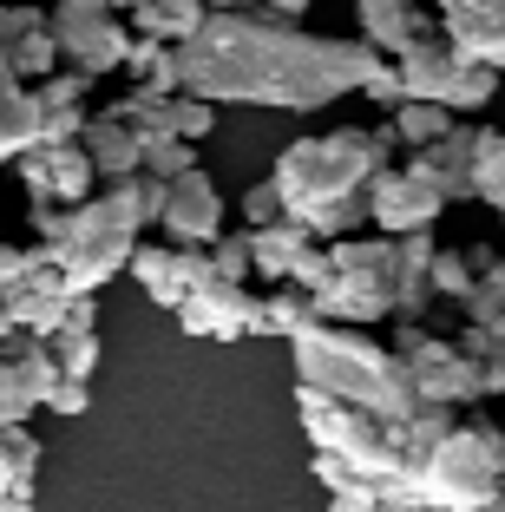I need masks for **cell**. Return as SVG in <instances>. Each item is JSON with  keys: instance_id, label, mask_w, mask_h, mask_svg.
Instances as JSON below:
<instances>
[{"instance_id": "obj_28", "label": "cell", "mask_w": 505, "mask_h": 512, "mask_svg": "<svg viewBox=\"0 0 505 512\" xmlns=\"http://www.w3.org/2000/svg\"><path fill=\"white\" fill-rule=\"evenodd\" d=\"M460 125V112L453 106H433V99H401V106L387 112V132L401 138L407 151H420V145H433V138H446Z\"/></svg>"}, {"instance_id": "obj_26", "label": "cell", "mask_w": 505, "mask_h": 512, "mask_svg": "<svg viewBox=\"0 0 505 512\" xmlns=\"http://www.w3.org/2000/svg\"><path fill=\"white\" fill-rule=\"evenodd\" d=\"M499 263V250H486V243H460V250H440L433 256V296H453L466 302L479 289V276Z\"/></svg>"}, {"instance_id": "obj_17", "label": "cell", "mask_w": 505, "mask_h": 512, "mask_svg": "<svg viewBox=\"0 0 505 512\" xmlns=\"http://www.w3.org/2000/svg\"><path fill=\"white\" fill-rule=\"evenodd\" d=\"M433 7H440V33L466 60L505 73V0H433Z\"/></svg>"}, {"instance_id": "obj_3", "label": "cell", "mask_w": 505, "mask_h": 512, "mask_svg": "<svg viewBox=\"0 0 505 512\" xmlns=\"http://www.w3.org/2000/svg\"><path fill=\"white\" fill-rule=\"evenodd\" d=\"M433 230H414V237H342L328 243V276L315 289V309L322 322H355V329H374V322H420L433 302Z\"/></svg>"}, {"instance_id": "obj_38", "label": "cell", "mask_w": 505, "mask_h": 512, "mask_svg": "<svg viewBox=\"0 0 505 512\" xmlns=\"http://www.w3.org/2000/svg\"><path fill=\"white\" fill-rule=\"evenodd\" d=\"M46 407H53L60 421H79V414L92 407V381H73V375H66L60 388H53V401H46Z\"/></svg>"}, {"instance_id": "obj_29", "label": "cell", "mask_w": 505, "mask_h": 512, "mask_svg": "<svg viewBox=\"0 0 505 512\" xmlns=\"http://www.w3.org/2000/svg\"><path fill=\"white\" fill-rule=\"evenodd\" d=\"M473 197L505 211V132L499 125H479V145H473Z\"/></svg>"}, {"instance_id": "obj_39", "label": "cell", "mask_w": 505, "mask_h": 512, "mask_svg": "<svg viewBox=\"0 0 505 512\" xmlns=\"http://www.w3.org/2000/svg\"><path fill=\"white\" fill-rule=\"evenodd\" d=\"M361 92H368V99H374L381 112H394V106L407 99V86H401V73H394V60H381V73H374V79H368Z\"/></svg>"}, {"instance_id": "obj_12", "label": "cell", "mask_w": 505, "mask_h": 512, "mask_svg": "<svg viewBox=\"0 0 505 512\" xmlns=\"http://www.w3.org/2000/svg\"><path fill=\"white\" fill-rule=\"evenodd\" d=\"M256 309H263V296H256L250 283L210 276V283L178 309V329L197 335V342H243V335H256Z\"/></svg>"}, {"instance_id": "obj_24", "label": "cell", "mask_w": 505, "mask_h": 512, "mask_svg": "<svg viewBox=\"0 0 505 512\" xmlns=\"http://www.w3.org/2000/svg\"><path fill=\"white\" fill-rule=\"evenodd\" d=\"M204 20H210L204 0H145V7L132 14V33H151V40L184 46V40H197V33H204Z\"/></svg>"}, {"instance_id": "obj_21", "label": "cell", "mask_w": 505, "mask_h": 512, "mask_svg": "<svg viewBox=\"0 0 505 512\" xmlns=\"http://www.w3.org/2000/svg\"><path fill=\"white\" fill-rule=\"evenodd\" d=\"M40 434L0 421V512H33V480H40Z\"/></svg>"}, {"instance_id": "obj_9", "label": "cell", "mask_w": 505, "mask_h": 512, "mask_svg": "<svg viewBox=\"0 0 505 512\" xmlns=\"http://www.w3.org/2000/svg\"><path fill=\"white\" fill-rule=\"evenodd\" d=\"M60 381L66 375H60V362H53V342H40V335H14V342L0 348V421L27 427L33 414L53 401Z\"/></svg>"}, {"instance_id": "obj_44", "label": "cell", "mask_w": 505, "mask_h": 512, "mask_svg": "<svg viewBox=\"0 0 505 512\" xmlns=\"http://www.w3.org/2000/svg\"><path fill=\"white\" fill-rule=\"evenodd\" d=\"M486 512H505V493H499V499H492V506H486Z\"/></svg>"}, {"instance_id": "obj_20", "label": "cell", "mask_w": 505, "mask_h": 512, "mask_svg": "<svg viewBox=\"0 0 505 512\" xmlns=\"http://www.w3.org/2000/svg\"><path fill=\"white\" fill-rule=\"evenodd\" d=\"M361 40L374 46V53H401V46H414L420 33H440V20L427 14V7H414V0H361Z\"/></svg>"}, {"instance_id": "obj_31", "label": "cell", "mask_w": 505, "mask_h": 512, "mask_svg": "<svg viewBox=\"0 0 505 512\" xmlns=\"http://www.w3.org/2000/svg\"><path fill=\"white\" fill-rule=\"evenodd\" d=\"M99 329H60L53 335V362H60V375L73 381H92V368H99Z\"/></svg>"}, {"instance_id": "obj_19", "label": "cell", "mask_w": 505, "mask_h": 512, "mask_svg": "<svg viewBox=\"0 0 505 512\" xmlns=\"http://www.w3.org/2000/svg\"><path fill=\"white\" fill-rule=\"evenodd\" d=\"M79 145H86L92 171H99L105 184H112V178H138V171H145V138H138L125 119H112V112H92L86 132H79Z\"/></svg>"}, {"instance_id": "obj_36", "label": "cell", "mask_w": 505, "mask_h": 512, "mask_svg": "<svg viewBox=\"0 0 505 512\" xmlns=\"http://www.w3.org/2000/svg\"><path fill=\"white\" fill-rule=\"evenodd\" d=\"M243 230H263V224H283V191H276V178H263V184H250V191H243Z\"/></svg>"}, {"instance_id": "obj_11", "label": "cell", "mask_w": 505, "mask_h": 512, "mask_svg": "<svg viewBox=\"0 0 505 512\" xmlns=\"http://www.w3.org/2000/svg\"><path fill=\"white\" fill-rule=\"evenodd\" d=\"M132 276L158 309L178 316L184 302L210 283V250H191V243H138L132 250Z\"/></svg>"}, {"instance_id": "obj_37", "label": "cell", "mask_w": 505, "mask_h": 512, "mask_svg": "<svg viewBox=\"0 0 505 512\" xmlns=\"http://www.w3.org/2000/svg\"><path fill=\"white\" fill-rule=\"evenodd\" d=\"M40 256H46V243H33V250H20V243H0V302L14 296V289L27 283L33 270H40Z\"/></svg>"}, {"instance_id": "obj_30", "label": "cell", "mask_w": 505, "mask_h": 512, "mask_svg": "<svg viewBox=\"0 0 505 512\" xmlns=\"http://www.w3.org/2000/svg\"><path fill=\"white\" fill-rule=\"evenodd\" d=\"M86 99H92V73H79V66H60L53 79L33 86V106L40 112H79Z\"/></svg>"}, {"instance_id": "obj_7", "label": "cell", "mask_w": 505, "mask_h": 512, "mask_svg": "<svg viewBox=\"0 0 505 512\" xmlns=\"http://www.w3.org/2000/svg\"><path fill=\"white\" fill-rule=\"evenodd\" d=\"M394 348H401V362L414 368V388H420L427 407H479V401H492L486 368H479L453 335H433L427 322H394Z\"/></svg>"}, {"instance_id": "obj_8", "label": "cell", "mask_w": 505, "mask_h": 512, "mask_svg": "<svg viewBox=\"0 0 505 512\" xmlns=\"http://www.w3.org/2000/svg\"><path fill=\"white\" fill-rule=\"evenodd\" d=\"M53 40H60L66 66L105 79V73H125L132 20L112 14V0H53Z\"/></svg>"}, {"instance_id": "obj_13", "label": "cell", "mask_w": 505, "mask_h": 512, "mask_svg": "<svg viewBox=\"0 0 505 512\" xmlns=\"http://www.w3.org/2000/svg\"><path fill=\"white\" fill-rule=\"evenodd\" d=\"M14 171H20L33 204H86L92 184H99L86 145H27L14 158Z\"/></svg>"}, {"instance_id": "obj_41", "label": "cell", "mask_w": 505, "mask_h": 512, "mask_svg": "<svg viewBox=\"0 0 505 512\" xmlns=\"http://www.w3.org/2000/svg\"><path fill=\"white\" fill-rule=\"evenodd\" d=\"M256 7H263V14H283V20H296L302 7H309V0H256Z\"/></svg>"}, {"instance_id": "obj_32", "label": "cell", "mask_w": 505, "mask_h": 512, "mask_svg": "<svg viewBox=\"0 0 505 512\" xmlns=\"http://www.w3.org/2000/svg\"><path fill=\"white\" fill-rule=\"evenodd\" d=\"M460 309H466V322H479V329H505V256L479 276V289L460 302Z\"/></svg>"}, {"instance_id": "obj_35", "label": "cell", "mask_w": 505, "mask_h": 512, "mask_svg": "<svg viewBox=\"0 0 505 512\" xmlns=\"http://www.w3.org/2000/svg\"><path fill=\"white\" fill-rule=\"evenodd\" d=\"M492 92H499V66L466 60V73H460V86H453V99H446V106H453V112H486Z\"/></svg>"}, {"instance_id": "obj_42", "label": "cell", "mask_w": 505, "mask_h": 512, "mask_svg": "<svg viewBox=\"0 0 505 512\" xmlns=\"http://www.w3.org/2000/svg\"><path fill=\"white\" fill-rule=\"evenodd\" d=\"M14 335H20V329H14V316H7V302H0V348L14 342Z\"/></svg>"}, {"instance_id": "obj_6", "label": "cell", "mask_w": 505, "mask_h": 512, "mask_svg": "<svg viewBox=\"0 0 505 512\" xmlns=\"http://www.w3.org/2000/svg\"><path fill=\"white\" fill-rule=\"evenodd\" d=\"M420 512H486L505 493V421L460 414L414 467Z\"/></svg>"}, {"instance_id": "obj_22", "label": "cell", "mask_w": 505, "mask_h": 512, "mask_svg": "<svg viewBox=\"0 0 505 512\" xmlns=\"http://www.w3.org/2000/svg\"><path fill=\"white\" fill-rule=\"evenodd\" d=\"M315 230L309 224H296V217H283V224H263V230H250V256H256V276H263L269 289L276 283H296V270H302V256L315 250Z\"/></svg>"}, {"instance_id": "obj_45", "label": "cell", "mask_w": 505, "mask_h": 512, "mask_svg": "<svg viewBox=\"0 0 505 512\" xmlns=\"http://www.w3.org/2000/svg\"><path fill=\"white\" fill-rule=\"evenodd\" d=\"M499 217H505V211H499Z\"/></svg>"}, {"instance_id": "obj_43", "label": "cell", "mask_w": 505, "mask_h": 512, "mask_svg": "<svg viewBox=\"0 0 505 512\" xmlns=\"http://www.w3.org/2000/svg\"><path fill=\"white\" fill-rule=\"evenodd\" d=\"M138 7H145V0H112V14H125V20H132Z\"/></svg>"}, {"instance_id": "obj_34", "label": "cell", "mask_w": 505, "mask_h": 512, "mask_svg": "<svg viewBox=\"0 0 505 512\" xmlns=\"http://www.w3.org/2000/svg\"><path fill=\"white\" fill-rule=\"evenodd\" d=\"M145 171L151 178H184V171H197V145L191 138H145Z\"/></svg>"}, {"instance_id": "obj_40", "label": "cell", "mask_w": 505, "mask_h": 512, "mask_svg": "<svg viewBox=\"0 0 505 512\" xmlns=\"http://www.w3.org/2000/svg\"><path fill=\"white\" fill-rule=\"evenodd\" d=\"M92 322H99L92 296H73V302H66V329H92Z\"/></svg>"}, {"instance_id": "obj_14", "label": "cell", "mask_w": 505, "mask_h": 512, "mask_svg": "<svg viewBox=\"0 0 505 512\" xmlns=\"http://www.w3.org/2000/svg\"><path fill=\"white\" fill-rule=\"evenodd\" d=\"M0 53H7V66H14L27 86L60 73L66 53H60V40H53V7H33V0L0 7Z\"/></svg>"}, {"instance_id": "obj_4", "label": "cell", "mask_w": 505, "mask_h": 512, "mask_svg": "<svg viewBox=\"0 0 505 512\" xmlns=\"http://www.w3.org/2000/svg\"><path fill=\"white\" fill-rule=\"evenodd\" d=\"M151 224L145 211V171L112 178L86 204H33V237L53 250L66 276V296H99L119 270H132L138 230Z\"/></svg>"}, {"instance_id": "obj_1", "label": "cell", "mask_w": 505, "mask_h": 512, "mask_svg": "<svg viewBox=\"0 0 505 512\" xmlns=\"http://www.w3.org/2000/svg\"><path fill=\"white\" fill-rule=\"evenodd\" d=\"M387 53L368 40H328L283 14L237 7V14H210L197 40L178 46L184 92L210 106H269V112H322L342 92H361L381 73Z\"/></svg>"}, {"instance_id": "obj_25", "label": "cell", "mask_w": 505, "mask_h": 512, "mask_svg": "<svg viewBox=\"0 0 505 512\" xmlns=\"http://www.w3.org/2000/svg\"><path fill=\"white\" fill-rule=\"evenodd\" d=\"M309 322H322V309H315V296L302 283H276L263 296V309H256V335H283V342H296Z\"/></svg>"}, {"instance_id": "obj_23", "label": "cell", "mask_w": 505, "mask_h": 512, "mask_svg": "<svg viewBox=\"0 0 505 512\" xmlns=\"http://www.w3.org/2000/svg\"><path fill=\"white\" fill-rule=\"evenodd\" d=\"M27 145H40V106H33V86L0 53V165H14Z\"/></svg>"}, {"instance_id": "obj_15", "label": "cell", "mask_w": 505, "mask_h": 512, "mask_svg": "<svg viewBox=\"0 0 505 512\" xmlns=\"http://www.w3.org/2000/svg\"><path fill=\"white\" fill-rule=\"evenodd\" d=\"M158 230L171 243H191V250H210L223 237V191L204 178V171H184L171 178V204H164Z\"/></svg>"}, {"instance_id": "obj_16", "label": "cell", "mask_w": 505, "mask_h": 512, "mask_svg": "<svg viewBox=\"0 0 505 512\" xmlns=\"http://www.w3.org/2000/svg\"><path fill=\"white\" fill-rule=\"evenodd\" d=\"M394 73H401L407 99H433V106H446L453 86H460V73H466V53L446 40V33H420L414 46L394 53Z\"/></svg>"}, {"instance_id": "obj_5", "label": "cell", "mask_w": 505, "mask_h": 512, "mask_svg": "<svg viewBox=\"0 0 505 512\" xmlns=\"http://www.w3.org/2000/svg\"><path fill=\"white\" fill-rule=\"evenodd\" d=\"M296 381L302 388H322L348 407H368V414H420V388H414V368L401 362V348L381 342L374 329H355V322H309L296 335Z\"/></svg>"}, {"instance_id": "obj_33", "label": "cell", "mask_w": 505, "mask_h": 512, "mask_svg": "<svg viewBox=\"0 0 505 512\" xmlns=\"http://www.w3.org/2000/svg\"><path fill=\"white\" fill-rule=\"evenodd\" d=\"M210 276H223V283H250V276H256L250 230H223V237L210 243Z\"/></svg>"}, {"instance_id": "obj_10", "label": "cell", "mask_w": 505, "mask_h": 512, "mask_svg": "<svg viewBox=\"0 0 505 512\" xmlns=\"http://www.w3.org/2000/svg\"><path fill=\"white\" fill-rule=\"evenodd\" d=\"M440 217H446V197L427 178H414L407 165H387L368 184V224L381 237H414V230H433Z\"/></svg>"}, {"instance_id": "obj_18", "label": "cell", "mask_w": 505, "mask_h": 512, "mask_svg": "<svg viewBox=\"0 0 505 512\" xmlns=\"http://www.w3.org/2000/svg\"><path fill=\"white\" fill-rule=\"evenodd\" d=\"M473 145H479V125H453L446 138L420 145L414 158H407V171L427 178L446 204H466V197H473Z\"/></svg>"}, {"instance_id": "obj_27", "label": "cell", "mask_w": 505, "mask_h": 512, "mask_svg": "<svg viewBox=\"0 0 505 512\" xmlns=\"http://www.w3.org/2000/svg\"><path fill=\"white\" fill-rule=\"evenodd\" d=\"M125 73L151 92H184V66L171 40H151V33H132V53H125Z\"/></svg>"}, {"instance_id": "obj_2", "label": "cell", "mask_w": 505, "mask_h": 512, "mask_svg": "<svg viewBox=\"0 0 505 512\" xmlns=\"http://www.w3.org/2000/svg\"><path fill=\"white\" fill-rule=\"evenodd\" d=\"M394 145L401 138L387 125H335V132L283 145L269 178L296 224H309L322 243H342L361 237V224H368V184L394 165Z\"/></svg>"}]
</instances>
